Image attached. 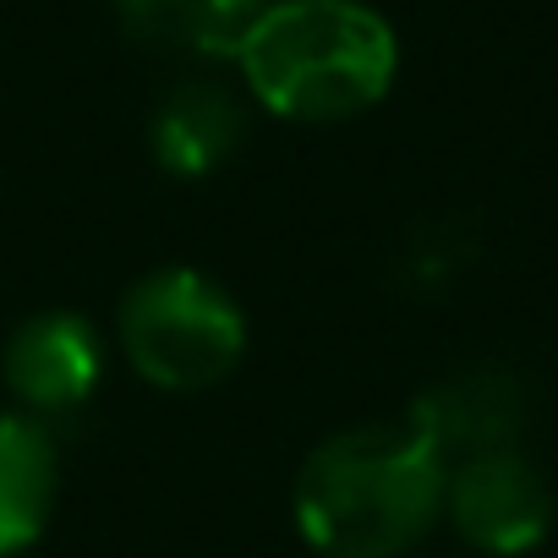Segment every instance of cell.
<instances>
[{"label": "cell", "instance_id": "cell-1", "mask_svg": "<svg viewBox=\"0 0 558 558\" xmlns=\"http://www.w3.org/2000/svg\"><path fill=\"white\" fill-rule=\"evenodd\" d=\"M449 460L416 422L324 438L291 487V514L324 558H405L444 520Z\"/></svg>", "mask_w": 558, "mask_h": 558}, {"label": "cell", "instance_id": "cell-2", "mask_svg": "<svg viewBox=\"0 0 558 558\" xmlns=\"http://www.w3.org/2000/svg\"><path fill=\"white\" fill-rule=\"evenodd\" d=\"M246 94L302 126L367 116L400 72V39L367 0H268L235 56Z\"/></svg>", "mask_w": 558, "mask_h": 558}, {"label": "cell", "instance_id": "cell-3", "mask_svg": "<svg viewBox=\"0 0 558 558\" xmlns=\"http://www.w3.org/2000/svg\"><path fill=\"white\" fill-rule=\"evenodd\" d=\"M116 340L159 395H203L246 356V313L203 268H154L126 291Z\"/></svg>", "mask_w": 558, "mask_h": 558}, {"label": "cell", "instance_id": "cell-4", "mask_svg": "<svg viewBox=\"0 0 558 558\" xmlns=\"http://www.w3.org/2000/svg\"><path fill=\"white\" fill-rule=\"evenodd\" d=\"M444 520L487 558H525L553 531V482L525 449H487L449 465Z\"/></svg>", "mask_w": 558, "mask_h": 558}, {"label": "cell", "instance_id": "cell-5", "mask_svg": "<svg viewBox=\"0 0 558 558\" xmlns=\"http://www.w3.org/2000/svg\"><path fill=\"white\" fill-rule=\"evenodd\" d=\"M405 422H416L438 444V454L454 465L487 449H520L531 427V395L520 373H509L504 362H471L427 384L411 400Z\"/></svg>", "mask_w": 558, "mask_h": 558}, {"label": "cell", "instance_id": "cell-6", "mask_svg": "<svg viewBox=\"0 0 558 558\" xmlns=\"http://www.w3.org/2000/svg\"><path fill=\"white\" fill-rule=\"evenodd\" d=\"M0 378H7L17 411L50 422L72 416L94 400L105 378V345L99 329L77 313H34L0 356Z\"/></svg>", "mask_w": 558, "mask_h": 558}, {"label": "cell", "instance_id": "cell-7", "mask_svg": "<svg viewBox=\"0 0 558 558\" xmlns=\"http://www.w3.org/2000/svg\"><path fill=\"white\" fill-rule=\"evenodd\" d=\"M246 137V110L241 99L225 88V83H175L159 110H154V126H148V148L159 159L165 175L175 181H203L214 170H225L235 159Z\"/></svg>", "mask_w": 558, "mask_h": 558}, {"label": "cell", "instance_id": "cell-8", "mask_svg": "<svg viewBox=\"0 0 558 558\" xmlns=\"http://www.w3.org/2000/svg\"><path fill=\"white\" fill-rule=\"evenodd\" d=\"M61 493V449L28 411H0V558L28 553Z\"/></svg>", "mask_w": 558, "mask_h": 558}, {"label": "cell", "instance_id": "cell-9", "mask_svg": "<svg viewBox=\"0 0 558 558\" xmlns=\"http://www.w3.org/2000/svg\"><path fill=\"white\" fill-rule=\"evenodd\" d=\"M110 7H116L121 28L148 50L235 61L268 0H110Z\"/></svg>", "mask_w": 558, "mask_h": 558}]
</instances>
